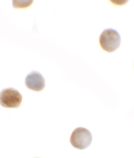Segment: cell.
<instances>
[{
  "mask_svg": "<svg viewBox=\"0 0 134 158\" xmlns=\"http://www.w3.org/2000/svg\"><path fill=\"white\" fill-rule=\"evenodd\" d=\"M120 35L114 29H106L102 31L99 38L100 44L102 48L108 52L116 51L120 45Z\"/></svg>",
  "mask_w": 134,
  "mask_h": 158,
  "instance_id": "obj_1",
  "label": "cell"
},
{
  "mask_svg": "<svg viewBox=\"0 0 134 158\" xmlns=\"http://www.w3.org/2000/svg\"><path fill=\"white\" fill-rule=\"evenodd\" d=\"M92 141V136L91 132L83 127L75 129L73 132L70 140L73 147L81 150L89 147Z\"/></svg>",
  "mask_w": 134,
  "mask_h": 158,
  "instance_id": "obj_2",
  "label": "cell"
},
{
  "mask_svg": "<svg viewBox=\"0 0 134 158\" xmlns=\"http://www.w3.org/2000/svg\"><path fill=\"white\" fill-rule=\"evenodd\" d=\"M22 96L14 88H7L0 93V104L6 108H18L22 102Z\"/></svg>",
  "mask_w": 134,
  "mask_h": 158,
  "instance_id": "obj_3",
  "label": "cell"
},
{
  "mask_svg": "<svg viewBox=\"0 0 134 158\" xmlns=\"http://www.w3.org/2000/svg\"><path fill=\"white\" fill-rule=\"evenodd\" d=\"M25 84L30 89L40 91L45 88V79L40 73L37 71H32L26 77Z\"/></svg>",
  "mask_w": 134,
  "mask_h": 158,
  "instance_id": "obj_4",
  "label": "cell"
},
{
  "mask_svg": "<svg viewBox=\"0 0 134 158\" xmlns=\"http://www.w3.org/2000/svg\"><path fill=\"white\" fill-rule=\"evenodd\" d=\"M12 2L14 8H24L30 6L33 1H13Z\"/></svg>",
  "mask_w": 134,
  "mask_h": 158,
  "instance_id": "obj_5",
  "label": "cell"
}]
</instances>
